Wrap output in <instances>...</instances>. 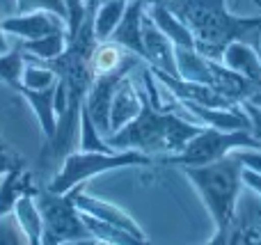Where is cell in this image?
<instances>
[{"label": "cell", "instance_id": "8", "mask_svg": "<svg viewBox=\"0 0 261 245\" xmlns=\"http://www.w3.org/2000/svg\"><path fill=\"white\" fill-rule=\"evenodd\" d=\"M135 69L138 67H124V69H119V71L96 76L94 80H92L90 90H87L85 103L83 105H85V110L90 113L96 131L103 138L110 135V103H113L115 90H117L119 80H122L124 76H128L130 71H135Z\"/></svg>", "mask_w": 261, "mask_h": 245}, {"label": "cell", "instance_id": "12", "mask_svg": "<svg viewBox=\"0 0 261 245\" xmlns=\"http://www.w3.org/2000/svg\"><path fill=\"white\" fill-rule=\"evenodd\" d=\"M144 60L140 55H135L133 50L124 48L122 44L113 39L106 41H96L94 50H92V60H90V69L92 76H103V73H113L119 71L124 67H142Z\"/></svg>", "mask_w": 261, "mask_h": 245}, {"label": "cell", "instance_id": "31", "mask_svg": "<svg viewBox=\"0 0 261 245\" xmlns=\"http://www.w3.org/2000/svg\"><path fill=\"white\" fill-rule=\"evenodd\" d=\"M236 156H239L241 160H243L245 168L254 170V172H261V151L259 149H252V151H236Z\"/></svg>", "mask_w": 261, "mask_h": 245}, {"label": "cell", "instance_id": "14", "mask_svg": "<svg viewBox=\"0 0 261 245\" xmlns=\"http://www.w3.org/2000/svg\"><path fill=\"white\" fill-rule=\"evenodd\" d=\"M147 7L144 0H128L126 9H124L122 21L117 23V28L113 30L110 39L122 44L124 48L133 50L135 55L147 62V50H144V41H142V12Z\"/></svg>", "mask_w": 261, "mask_h": 245}, {"label": "cell", "instance_id": "29", "mask_svg": "<svg viewBox=\"0 0 261 245\" xmlns=\"http://www.w3.org/2000/svg\"><path fill=\"white\" fill-rule=\"evenodd\" d=\"M18 165H25V160H23L21 156L12 154L9 149H5V147L0 145V177H5L9 170H12V168H18Z\"/></svg>", "mask_w": 261, "mask_h": 245}, {"label": "cell", "instance_id": "16", "mask_svg": "<svg viewBox=\"0 0 261 245\" xmlns=\"http://www.w3.org/2000/svg\"><path fill=\"white\" fill-rule=\"evenodd\" d=\"M16 92L25 96V101L30 103L32 113H35L37 122H39V126H41L44 138L46 140H53L55 128H58V113H55V85L44 87V90H30V87L21 85Z\"/></svg>", "mask_w": 261, "mask_h": 245}, {"label": "cell", "instance_id": "25", "mask_svg": "<svg viewBox=\"0 0 261 245\" xmlns=\"http://www.w3.org/2000/svg\"><path fill=\"white\" fill-rule=\"evenodd\" d=\"M58 73L53 69L44 67V64H35V62H25V71H23V85L30 90H44V87L55 85Z\"/></svg>", "mask_w": 261, "mask_h": 245}, {"label": "cell", "instance_id": "27", "mask_svg": "<svg viewBox=\"0 0 261 245\" xmlns=\"http://www.w3.org/2000/svg\"><path fill=\"white\" fill-rule=\"evenodd\" d=\"M0 243H12V245L28 243L25 232L21 229V225H18L14 213H7L0 218Z\"/></svg>", "mask_w": 261, "mask_h": 245}, {"label": "cell", "instance_id": "5", "mask_svg": "<svg viewBox=\"0 0 261 245\" xmlns=\"http://www.w3.org/2000/svg\"><path fill=\"white\" fill-rule=\"evenodd\" d=\"M156 158L142 154L135 149H124V151H71L60 165V172L48 181V190L53 193H67L71 190L76 183L87 181V179L96 177L101 172L117 168H130V165H151Z\"/></svg>", "mask_w": 261, "mask_h": 245}, {"label": "cell", "instance_id": "1", "mask_svg": "<svg viewBox=\"0 0 261 245\" xmlns=\"http://www.w3.org/2000/svg\"><path fill=\"white\" fill-rule=\"evenodd\" d=\"M156 3L165 5L193 32L195 48L204 58L222 60V53L231 41H245L261 50V18L231 16L225 7V0H156Z\"/></svg>", "mask_w": 261, "mask_h": 245}, {"label": "cell", "instance_id": "23", "mask_svg": "<svg viewBox=\"0 0 261 245\" xmlns=\"http://www.w3.org/2000/svg\"><path fill=\"white\" fill-rule=\"evenodd\" d=\"M81 218H83V223H85V227L90 229V234L94 236L96 243H110V245H133V243H138V238L130 236L128 232H124V229L115 227V225L106 223V220H101V218H94V215L85 213V211H81Z\"/></svg>", "mask_w": 261, "mask_h": 245}, {"label": "cell", "instance_id": "21", "mask_svg": "<svg viewBox=\"0 0 261 245\" xmlns=\"http://www.w3.org/2000/svg\"><path fill=\"white\" fill-rule=\"evenodd\" d=\"M67 44H69V32L60 30V32H50L46 37H39V39H25L18 46L23 48V53L32 55L37 60H53L64 53Z\"/></svg>", "mask_w": 261, "mask_h": 245}, {"label": "cell", "instance_id": "18", "mask_svg": "<svg viewBox=\"0 0 261 245\" xmlns=\"http://www.w3.org/2000/svg\"><path fill=\"white\" fill-rule=\"evenodd\" d=\"M174 55H176V67H179V78L193 80V83H204V85H211L213 83L208 58H204L197 48L174 46Z\"/></svg>", "mask_w": 261, "mask_h": 245}, {"label": "cell", "instance_id": "28", "mask_svg": "<svg viewBox=\"0 0 261 245\" xmlns=\"http://www.w3.org/2000/svg\"><path fill=\"white\" fill-rule=\"evenodd\" d=\"M67 3V9H69V18H67V28H69V37H73L81 28L83 18H85V12H87V3L85 0H64Z\"/></svg>", "mask_w": 261, "mask_h": 245}, {"label": "cell", "instance_id": "34", "mask_svg": "<svg viewBox=\"0 0 261 245\" xmlns=\"http://www.w3.org/2000/svg\"><path fill=\"white\" fill-rule=\"evenodd\" d=\"M85 3H87V0H85Z\"/></svg>", "mask_w": 261, "mask_h": 245}, {"label": "cell", "instance_id": "11", "mask_svg": "<svg viewBox=\"0 0 261 245\" xmlns=\"http://www.w3.org/2000/svg\"><path fill=\"white\" fill-rule=\"evenodd\" d=\"M76 206L81 211H85V213L94 215V218H101V220H106V223H110V225H115V227L128 232L130 236L138 238V243H147L149 241V238L144 236L142 229L138 227V223L130 218L126 211H122L119 206H115V204H108V202H101V200H94V197L85 195V183H83L81 190L76 193Z\"/></svg>", "mask_w": 261, "mask_h": 245}, {"label": "cell", "instance_id": "33", "mask_svg": "<svg viewBox=\"0 0 261 245\" xmlns=\"http://www.w3.org/2000/svg\"><path fill=\"white\" fill-rule=\"evenodd\" d=\"M9 50V41L5 37V30H3V16H0V53H7Z\"/></svg>", "mask_w": 261, "mask_h": 245}, {"label": "cell", "instance_id": "15", "mask_svg": "<svg viewBox=\"0 0 261 245\" xmlns=\"http://www.w3.org/2000/svg\"><path fill=\"white\" fill-rule=\"evenodd\" d=\"M140 108H142V99H140V90H135L130 73L119 80L117 90L113 94V103H110V133L124 128L130 119L138 117Z\"/></svg>", "mask_w": 261, "mask_h": 245}, {"label": "cell", "instance_id": "7", "mask_svg": "<svg viewBox=\"0 0 261 245\" xmlns=\"http://www.w3.org/2000/svg\"><path fill=\"white\" fill-rule=\"evenodd\" d=\"M222 243H252L261 245V195L254 193L250 186L241 188L239 200L234 206V215L229 220V227H227Z\"/></svg>", "mask_w": 261, "mask_h": 245}, {"label": "cell", "instance_id": "19", "mask_svg": "<svg viewBox=\"0 0 261 245\" xmlns=\"http://www.w3.org/2000/svg\"><path fill=\"white\" fill-rule=\"evenodd\" d=\"M14 215H16L21 229L25 232L28 243L39 245L41 243V234H44V218H41L39 204H37V197L30 193H23L21 197L14 204Z\"/></svg>", "mask_w": 261, "mask_h": 245}, {"label": "cell", "instance_id": "10", "mask_svg": "<svg viewBox=\"0 0 261 245\" xmlns=\"http://www.w3.org/2000/svg\"><path fill=\"white\" fill-rule=\"evenodd\" d=\"M142 41H144V50H147V64L179 78L174 41L153 23V18L147 12H142Z\"/></svg>", "mask_w": 261, "mask_h": 245}, {"label": "cell", "instance_id": "24", "mask_svg": "<svg viewBox=\"0 0 261 245\" xmlns=\"http://www.w3.org/2000/svg\"><path fill=\"white\" fill-rule=\"evenodd\" d=\"M78 147H81V151H103V154L113 151L108 147V142H106V138L96 131L85 105L81 108V138H78Z\"/></svg>", "mask_w": 261, "mask_h": 245}, {"label": "cell", "instance_id": "6", "mask_svg": "<svg viewBox=\"0 0 261 245\" xmlns=\"http://www.w3.org/2000/svg\"><path fill=\"white\" fill-rule=\"evenodd\" d=\"M234 149H259L261 151V140L252 131H220L213 126H202V131L195 138H190L184 151L176 156L161 160L167 165H206L213 160L227 156Z\"/></svg>", "mask_w": 261, "mask_h": 245}, {"label": "cell", "instance_id": "32", "mask_svg": "<svg viewBox=\"0 0 261 245\" xmlns=\"http://www.w3.org/2000/svg\"><path fill=\"white\" fill-rule=\"evenodd\" d=\"M243 183L261 195V172H254V170H250V168H243Z\"/></svg>", "mask_w": 261, "mask_h": 245}, {"label": "cell", "instance_id": "30", "mask_svg": "<svg viewBox=\"0 0 261 245\" xmlns=\"http://www.w3.org/2000/svg\"><path fill=\"white\" fill-rule=\"evenodd\" d=\"M239 105L245 110V115H248L250 122H252V133L261 140V105L250 103V101H241Z\"/></svg>", "mask_w": 261, "mask_h": 245}, {"label": "cell", "instance_id": "13", "mask_svg": "<svg viewBox=\"0 0 261 245\" xmlns=\"http://www.w3.org/2000/svg\"><path fill=\"white\" fill-rule=\"evenodd\" d=\"M181 103L204 126H213L220 128V131H252V122L241 105H236V108H211V105L193 103V101H181Z\"/></svg>", "mask_w": 261, "mask_h": 245}, {"label": "cell", "instance_id": "9", "mask_svg": "<svg viewBox=\"0 0 261 245\" xmlns=\"http://www.w3.org/2000/svg\"><path fill=\"white\" fill-rule=\"evenodd\" d=\"M3 30L7 35L16 37V39H39L50 32L67 30V21L62 16H58L55 12L48 9H37V12H25V14H14V16L3 18Z\"/></svg>", "mask_w": 261, "mask_h": 245}, {"label": "cell", "instance_id": "4", "mask_svg": "<svg viewBox=\"0 0 261 245\" xmlns=\"http://www.w3.org/2000/svg\"><path fill=\"white\" fill-rule=\"evenodd\" d=\"M85 181L76 183L67 193H53L48 188L37 190L41 218H44V234L41 243L60 245V243H96L90 229L81 218V209L76 206V193Z\"/></svg>", "mask_w": 261, "mask_h": 245}, {"label": "cell", "instance_id": "17", "mask_svg": "<svg viewBox=\"0 0 261 245\" xmlns=\"http://www.w3.org/2000/svg\"><path fill=\"white\" fill-rule=\"evenodd\" d=\"M225 67L234 69V71L243 73L245 78L254 80L261 87V60H259V50L254 46L245 44V41H231L225 48L220 60Z\"/></svg>", "mask_w": 261, "mask_h": 245}, {"label": "cell", "instance_id": "26", "mask_svg": "<svg viewBox=\"0 0 261 245\" xmlns=\"http://www.w3.org/2000/svg\"><path fill=\"white\" fill-rule=\"evenodd\" d=\"M37 9L55 12L58 16H62L64 21L69 18V9H67V3H64V0H16V14L37 12Z\"/></svg>", "mask_w": 261, "mask_h": 245}, {"label": "cell", "instance_id": "20", "mask_svg": "<svg viewBox=\"0 0 261 245\" xmlns=\"http://www.w3.org/2000/svg\"><path fill=\"white\" fill-rule=\"evenodd\" d=\"M147 14L153 18V23H156V25L161 28L172 41H174V46H188V48H195L193 32H190L163 3H156V0H153V3H147Z\"/></svg>", "mask_w": 261, "mask_h": 245}, {"label": "cell", "instance_id": "3", "mask_svg": "<svg viewBox=\"0 0 261 245\" xmlns=\"http://www.w3.org/2000/svg\"><path fill=\"white\" fill-rule=\"evenodd\" d=\"M243 160L231 151L222 158L213 160V163L181 168L199 190V195H202L204 204H206L208 213H211L213 223L218 227L216 238L211 243L220 245L227 227H229L236 200H239V193L243 188Z\"/></svg>", "mask_w": 261, "mask_h": 245}, {"label": "cell", "instance_id": "2", "mask_svg": "<svg viewBox=\"0 0 261 245\" xmlns=\"http://www.w3.org/2000/svg\"><path fill=\"white\" fill-rule=\"evenodd\" d=\"M140 99H142V108H140L138 117L106 138L113 151L135 149L151 158L165 160L170 156L181 154L190 138H195L202 131L204 124L186 122L174 110L156 108L144 90H140Z\"/></svg>", "mask_w": 261, "mask_h": 245}, {"label": "cell", "instance_id": "22", "mask_svg": "<svg viewBox=\"0 0 261 245\" xmlns=\"http://www.w3.org/2000/svg\"><path fill=\"white\" fill-rule=\"evenodd\" d=\"M128 0H103L101 5H96L94 12V35L99 41L110 39L113 30L117 28V23L122 21L124 9H126Z\"/></svg>", "mask_w": 261, "mask_h": 245}]
</instances>
